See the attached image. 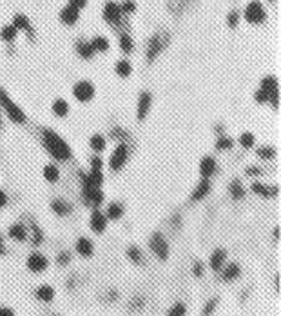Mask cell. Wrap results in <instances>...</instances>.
<instances>
[{
    "label": "cell",
    "instance_id": "obj_1",
    "mask_svg": "<svg viewBox=\"0 0 281 316\" xmlns=\"http://www.w3.org/2000/svg\"><path fill=\"white\" fill-rule=\"evenodd\" d=\"M42 144L48 149L49 155L56 160H67L71 157V148L67 146L64 138L58 133H55L53 129H42Z\"/></svg>",
    "mask_w": 281,
    "mask_h": 316
},
{
    "label": "cell",
    "instance_id": "obj_54",
    "mask_svg": "<svg viewBox=\"0 0 281 316\" xmlns=\"http://www.w3.org/2000/svg\"><path fill=\"white\" fill-rule=\"evenodd\" d=\"M5 202H7V196H5L4 191H0V207H4Z\"/></svg>",
    "mask_w": 281,
    "mask_h": 316
},
{
    "label": "cell",
    "instance_id": "obj_9",
    "mask_svg": "<svg viewBox=\"0 0 281 316\" xmlns=\"http://www.w3.org/2000/svg\"><path fill=\"white\" fill-rule=\"evenodd\" d=\"M48 265H49L48 258L42 253H31L27 256V267L31 269L33 273H42V271L48 269Z\"/></svg>",
    "mask_w": 281,
    "mask_h": 316
},
{
    "label": "cell",
    "instance_id": "obj_57",
    "mask_svg": "<svg viewBox=\"0 0 281 316\" xmlns=\"http://www.w3.org/2000/svg\"><path fill=\"white\" fill-rule=\"evenodd\" d=\"M276 289H278V293H280V274L276 276Z\"/></svg>",
    "mask_w": 281,
    "mask_h": 316
},
{
    "label": "cell",
    "instance_id": "obj_39",
    "mask_svg": "<svg viewBox=\"0 0 281 316\" xmlns=\"http://www.w3.org/2000/svg\"><path fill=\"white\" fill-rule=\"evenodd\" d=\"M185 313H187V309L183 304H174V306L169 309L167 316H185Z\"/></svg>",
    "mask_w": 281,
    "mask_h": 316
},
{
    "label": "cell",
    "instance_id": "obj_37",
    "mask_svg": "<svg viewBox=\"0 0 281 316\" xmlns=\"http://www.w3.org/2000/svg\"><path fill=\"white\" fill-rule=\"evenodd\" d=\"M230 195H232L234 198H243L245 196V189L241 187L239 180H234L232 184H230Z\"/></svg>",
    "mask_w": 281,
    "mask_h": 316
},
{
    "label": "cell",
    "instance_id": "obj_58",
    "mask_svg": "<svg viewBox=\"0 0 281 316\" xmlns=\"http://www.w3.org/2000/svg\"><path fill=\"white\" fill-rule=\"evenodd\" d=\"M2 126H4V124H2V113H0V129H2Z\"/></svg>",
    "mask_w": 281,
    "mask_h": 316
},
{
    "label": "cell",
    "instance_id": "obj_33",
    "mask_svg": "<svg viewBox=\"0 0 281 316\" xmlns=\"http://www.w3.org/2000/svg\"><path fill=\"white\" fill-rule=\"evenodd\" d=\"M53 113L56 116H65L67 113H69V105H67V102L62 100V98H58V100L53 102Z\"/></svg>",
    "mask_w": 281,
    "mask_h": 316
},
{
    "label": "cell",
    "instance_id": "obj_56",
    "mask_svg": "<svg viewBox=\"0 0 281 316\" xmlns=\"http://www.w3.org/2000/svg\"><path fill=\"white\" fill-rule=\"evenodd\" d=\"M274 237H276L278 240H280V227H276V229H274Z\"/></svg>",
    "mask_w": 281,
    "mask_h": 316
},
{
    "label": "cell",
    "instance_id": "obj_4",
    "mask_svg": "<svg viewBox=\"0 0 281 316\" xmlns=\"http://www.w3.org/2000/svg\"><path fill=\"white\" fill-rule=\"evenodd\" d=\"M0 105H2V109L7 113V116L13 122H16V124H24L26 122V113L11 100L9 96H7V93H5V89H2V87H0Z\"/></svg>",
    "mask_w": 281,
    "mask_h": 316
},
{
    "label": "cell",
    "instance_id": "obj_38",
    "mask_svg": "<svg viewBox=\"0 0 281 316\" xmlns=\"http://www.w3.org/2000/svg\"><path fill=\"white\" fill-rule=\"evenodd\" d=\"M127 256L133 260L134 263H142V251H140L136 245H131V247L127 249Z\"/></svg>",
    "mask_w": 281,
    "mask_h": 316
},
{
    "label": "cell",
    "instance_id": "obj_18",
    "mask_svg": "<svg viewBox=\"0 0 281 316\" xmlns=\"http://www.w3.org/2000/svg\"><path fill=\"white\" fill-rule=\"evenodd\" d=\"M95 247H93V242H91L89 238H78L76 240V253L80 256H84V258H89L91 254H93Z\"/></svg>",
    "mask_w": 281,
    "mask_h": 316
},
{
    "label": "cell",
    "instance_id": "obj_40",
    "mask_svg": "<svg viewBox=\"0 0 281 316\" xmlns=\"http://www.w3.org/2000/svg\"><path fill=\"white\" fill-rule=\"evenodd\" d=\"M239 142H241V146L247 149L252 148V146H254V135H252V133H243V135L239 137Z\"/></svg>",
    "mask_w": 281,
    "mask_h": 316
},
{
    "label": "cell",
    "instance_id": "obj_52",
    "mask_svg": "<svg viewBox=\"0 0 281 316\" xmlns=\"http://www.w3.org/2000/svg\"><path fill=\"white\" fill-rule=\"evenodd\" d=\"M245 173H247V176H256V174H260L261 171L258 167H247V171H245Z\"/></svg>",
    "mask_w": 281,
    "mask_h": 316
},
{
    "label": "cell",
    "instance_id": "obj_11",
    "mask_svg": "<svg viewBox=\"0 0 281 316\" xmlns=\"http://www.w3.org/2000/svg\"><path fill=\"white\" fill-rule=\"evenodd\" d=\"M89 226L95 233H104L107 227V216L98 209L93 211V215H91L89 218Z\"/></svg>",
    "mask_w": 281,
    "mask_h": 316
},
{
    "label": "cell",
    "instance_id": "obj_2",
    "mask_svg": "<svg viewBox=\"0 0 281 316\" xmlns=\"http://www.w3.org/2000/svg\"><path fill=\"white\" fill-rule=\"evenodd\" d=\"M102 15H104V20L112 27V29H116V31H129V22H127V16L123 15L122 9H120V4L114 2V0H107L106 5H104V11H102Z\"/></svg>",
    "mask_w": 281,
    "mask_h": 316
},
{
    "label": "cell",
    "instance_id": "obj_21",
    "mask_svg": "<svg viewBox=\"0 0 281 316\" xmlns=\"http://www.w3.org/2000/svg\"><path fill=\"white\" fill-rule=\"evenodd\" d=\"M214 171H216V160L212 157H205L200 162V173H202L203 178H209L211 174H214Z\"/></svg>",
    "mask_w": 281,
    "mask_h": 316
},
{
    "label": "cell",
    "instance_id": "obj_19",
    "mask_svg": "<svg viewBox=\"0 0 281 316\" xmlns=\"http://www.w3.org/2000/svg\"><path fill=\"white\" fill-rule=\"evenodd\" d=\"M149 109H151V93L143 91L138 100V120H143L147 116Z\"/></svg>",
    "mask_w": 281,
    "mask_h": 316
},
{
    "label": "cell",
    "instance_id": "obj_59",
    "mask_svg": "<svg viewBox=\"0 0 281 316\" xmlns=\"http://www.w3.org/2000/svg\"><path fill=\"white\" fill-rule=\"evenodd\" d=\"M269 2H274V0H269Z\"/></svg>",
    "mask_w": 281,
    "mask_h": 316
},
{
    "label": "cell",
    "instance_id": "obj_8",
    "mask_svg": "<svg viewBox=\"0 0 281 316\" xmlns=\"http://www.w3.org/2000/svg\"><path fill=\"white\" fill-rule=\"evenodd\" d=\"M129 157V149L125 144H118V148L114 149V153L111 155V160H109V165H111L112 171H118V169L123 167V163L127 162Z\"/></svg>",
    "mask_w": 281,
    "mask_h": 316
},
{
    "label": "cell",
    "instance_id": "obj_20",
    "mask_svg": "<svg viewBox=\"0 0 281 316\" xmlns=\"http://www.w3.org/2000/svg\"><path fill=\"white\" fill-rule=\"evenodd\" d=\"M211 193V184H209V180H202L200 184H198V187L194 191H192V195H191V200L192 202H198V200H202V198H205V196Z\"/></svg>",
    "mask_w": 281,
    "mask_h": 316
},
{
    "label": "cell",
    "instance_id": "obj_17",
    "mask_svg": "<svg viewBox=\"0 0 281 316\" xmlns=\"http://www.w3.org/2000/svg\"><path fill=\"white\" fill-rule=\"evenodd\" d=\"M252 191L256 195L263 196V198H272V196L280 195V187H267L265 184H260V182L252 184Z\"/></svg>",
    "mask_w": 281,
    "mask_h": 316
},
{
    "label": "cell",
    "instance_id": "obj_7",
    "mask_svg": "<svg viewBox=\"0 0 281 316\" xmlns=\"http://www.w3.org/2000/svg\"><path fill=\"white\" fill-rule=\"evenodd\" d=\"M73 95L74 98L80 102L91 100V98L95 96V85L91 84V82H87V80H82V82H78V84L73 87Z\"/></svg>",
    "mask_w": 281,
    "mask_h": 316
},
{
    "label": "cell",
    "instance_id": "obj_42",
    "mask_svg": "<svg viewBox=\"0 0 281 316\" xmlns=\"http://www.w3.org/2000/svg\"><path fill=\"white\" fill-rule=\"evenodd\" d=\"M232 146H234V140H230V138H227V137H222L216 142V149H220V151H223V149H230Z\"/></svg>",
    "mask_w": 281,
    "mask_h": 316
},
{
    "label": "cell",
    "instance_id": "obj_31",
    "mask_svg": "<svg viewBox=\"0 0 281 316\" xmlns=\"http://www.w3.org/2000/svg\"><path fill=\"white\" fill-rule=\"evenodd\" d=\"M114 71L118 73V77H129V75L133 73V66L127 62V60H118L116 66H114Z\"/></svg>",
    "mask_w": 281,
    "mask_h": 316
},
{
    "label": "cell",
    "instance_id": "obj_34",
    "mask_svg": "<svg viewBox=\"0 0 281 316\" xmlns=\"http://www.w3.org/2000/svg\"><path fill=\"white\" fill-rule=\"evenodd\" d=\"M89 146L93 148V151L100 153V151L106 149V140H104V137H100V135H95V137H91Z\"/></svg>",
    "mask_w": 281,
    "mask_h": 316
},
{
    "label": "cell",
    "instance_id": "obj_48",
    "mask_svg": "<svg viewBox=\"0 0 281 316\" xmlns=\"http://www.w3.org/2000/svg\"><path fill=\"white\" fill-rule=\"evenodd\" d=\"M269 100H271V104L278 109V107H280V89L271 93V95H269Z\"/></svg>",
    "mask_w": 281,
    "mask_h": 316
},
{
    "label": "cell",
    "instance_id": "obj_32",
    "mask_svg": "<svg viewBox=\"0 0 281 316\" xmlns=\"http://www.w3.org/2000/svg\"><path fill=\"white\" fill-rule=\"evenodd\" d=\"M51 207H53V211L56 213V215H60V216H65V215H69L71 213V206L67 204V202H64V200H55L53 204H51Z\"/></svg>",
    "mask_w": 281,
    "mask_h": 316
},
{
    "label": "cell",
    "instance_id": "obj_28",
    "mask_svg": "<svg viewBox=\"0 0 281 316\" xmlns=\"http://www.w3.org/2000/svg\"><path fill=\"white\" fill-rule=\"evenodd\" d=\"M37 298L42 302H53L55 298V289L51 285H40L37 289Z\"/></svg>",
    "mask_w": 281,
    "mask_h": 316
},
{
    "label": "cell",
    "instance_id": "obj_15",
    "mask_svg": "<svg viewBox=\"0 0 281 316\" xmlns=\"http://www.w3.org/2000/svg\"><path fill=\"white\" fill-rule=\"evenodd\" d=\"M29 220V229H27V237H31V243L33 245H38V243H42L44 240V233L42 229L37 226V222L33 220V218H27Z\"/></svg>",
    "mask_w": 281,
    "mask_h": 316
},
{
    "label": "cell",
    "instance_id": "obj_10",
    "mask_svg": "<svg viewBox=\"0 0 281 316\" xmlns=\"http://www.w3.org/2000/svg\"><path fill=\"white\" fill-rule=\"evenodd\" d=\"M84 200L87 206L98 207L104 202V193L100 191V187H91V189H84Z\"/></svg>",
    "mask_w": 281,
    "mask_h": 316
},
{
    "label": "cell",
    "instance_id": "obj_51",
    "mask_svg": "<svg viewBox=\"0 0 281 316\" xmlns=\"http://www.w3.org/2000/svg\"><path fill=\"white\" fill-rule=\"evenodd\" d=\"M0 316H15V311L9 307H0Z\"/></svg>",
    "mask_w": 281,
    "mask_h": 316
},
{
    "label": "cell",
    "instance_id": "obj_35",
    "mask_svg": "<svg viewBox=\"0 0 281 316\" xmlns=\"http://www.w3.org/2000/svg\"><path fill=\"white\" fill-rule=\"evenodd\" d=\"M44 176H46V180H49V182H56V180L60 178V171L55 165H46L44 167Z\"/></svg>",
    "mask_w": 281,
    "mask_h": 316
},
{
    "label": "cell",
    "instance_id": "obj_53",
    "mask_svg": "<svg viewBox=\"0 0 281 316\" xmlns=\"http://www.w3.org/2000/svg\"><path fill=\"white\" fill-rule=\"evenodd\" d=\"M194 274H196V276H202L203 274V265L200 262L194 263Z\"/></svg>",
    "mask_w": 281,
    "mask_h": 316
},
{
    "label": "cell",
    "instance_id": "obj_27",
    "mask_svg": "<svg viewBox=\"0 0 281 316\" xmlns=\"http://www.w3.org/2000/svg\"><path fill=\"white\" fill-rule=\"evenodd\" d=\"M16 33H18V29H16L13 24H7V26H4L2 29H0V38L4 40V42H15L16 38Z\"/></svg>",
    "mask_w": 281,
    "mask_h": 316
},
{
    "label": "cell",
    "instance_id": "obj_45",
    "mask_svg": "<svg viewBox=\"0 0 281 316\" xmlns=\"http://www.w3.org/2000/svg\"><path fill=\"white\" fill-rule=\"evenodd\" d=\"M111 137L116 138V140H129V135L123 131L122 127H114V129L111 131Z\"/></svg>",
    "mask_w": 281,
    "mask_h": 316
},
{
    "label": "cell",
    "instance_id": "obj_50",
    "mask_svg": "<svg viewBox=\"0 0 281 316\" xmlns=\"http://www.w3.org/2000/svg\"><path fill=\"white\" fill-rule=\"evenodd\" d=\"M102 169V160L98 157L91 158V171H100Z\"/></svg>",
    "mask_w": 281,
    "mask_h": 316
},
{
    "label": "cell",
    "instance_id": "obj_36",
    "mask_svg": "<svg viewBox=\"0 0 281 316\" xmlns=\"http://www.w3.org/2000/svg\"><path fill=\"white\" fill-rule=\"evenodd\" d=\"M120 9H122V13L125 16L131 15V13L136 11V2L134 0H123V2H120Z\"/></svg>",
    "mask_w": 281,
    "mask_h": 316
},
{
    "label": "cell",
    "instance_id": "obj_46",
    "mask_svg": "<svg viewBox=\"0 0 281 316\" xmlns=\"http://www.w3.org/2000/svg\"><path fill=\"white\" fill-rule=\"evenodd\" d=\"M69 262H71V254L69 253H65V251L58 253V256H56V263H58V265H67Z\"/></svg>",
    "mask_w": 281,
    "mask_h": 316
},
{
    "label": "cell",
    "instance_id": "obj_22",
    "mask_svg": "<svg viewBox=\"0 0 281 316\" xmlns=\"http://www.w3.org/2000/svg\"><path fill=\"white\" fill-rule=\"evenodd\" d=\"M76 53L82 58H85V60H91V58L95 57V49H93L89 40H78L76 42Z\"/></svg>",
    "mask_w": 281,
    "mask_h": 316
},
{
    "label": "cell",
    "instance_id": "obj_47",
    "mask_svg": "<svg viewBox=\"0 0 281 316\" xmlns=\"http://www.w3.org/2000/svg\"><path fill=\"white\" fill-rule=\"evenodd\" d=\"M67 5H71V7H74V9H84L85 5H87V0H69V4Z\"/></svg>",
    "mask_w": 281,
    "mask_h": 316
},
{
    "label": "cell",
    "instance_id": "obj_3",
    "mask_svg": "<svg viewBox=\"0 0 281 316\" xmlns=\"http://www.w3.org/2000/svg\"><path fill=\"white\" fill-rule=\"evenodd\" d=\"M169 44H170V33L167 29H158L147 42V49H145L147 62H154L165 49L169 48Z\"/></svg>",
    "mask_w": 281,
    "mask_h": 316
},
{
    "label": "cell",
    "instance_id": "obj_49",
    "mask_svg": "<svg viewBox=\"0 0 281 316\" xmlns=\"http://www.w3.org/2000/svg\"><path fill=\"white\" fill-rule=\"evenodd\" d=\"M254 98H256V102H269V95H267L265 91L263 89H260V91H256V95H254Z\"/></svg>",
    "mask_w": 281,
    "mask_h": 316
},
{
    "label": "cell",
    "instance_id": "obj_16",
    "mask_svg": "<svg viewBox=\"0 0 281 316\" xmlns=\"http://www.w3.org/2000/svg\"><path fill=\"white\" fill-rule=\"evenodd\" d=\"M118 46H120V49H122L125 55L134 51V40L133 37L129 35V31H122L118 35Z\"/></svg>",
    "mask_w": 281,
    "mask_h": 316
},
{
    "label": "cell",
    "instance_id": "obj_30",
    "mask_svg": "<svg viewBox=\"0 0 281 316\" xmlns=\"http://www.w3.org/2000/svg\"><path fill=\"white\" fill-rule=\"evenodd\" d=\"M91 46L95 49V53H106L109 51V40L106 37H95L91 40Z\"/></svg>",
    "mask_w": 281,
    "mask_h": 316
},
{
    "label": "cell",
    "instance_id": "obj_25",
    "mask_svg": "<svg viewBox=\"0 0 281 316\" xmlns=\"http://www.w3.org/2000/svg\"><path fill=\"white\" fill-rule=\"evenodd\" d=\"M241 274V269H239L238 263H228L227 267H225V271L222 273V278L225 280V282H232V280H236Z\"/></svg>",
    "mask_w": 281,
    "mask_h": 316
},
{
    "label": "cell",
    "instance_id": "obj_5",
    "mask_svg": "<svg viewBox=\"0 0 281 316\" xmlns=\"http://www.w3.org/2000/svg\"><path fill=\"white\" fill-rule=\"evenodd\" d=\"M243 16L249 24H263L267 20V11L260 0H250L245 7Z\"/></svg>",
    "mask_w": 281,
    "mask_h": 316
},
{
    "label": "cell",
    "instance_id": "obj_55",
    "mask_svg": "<svg viewBox=\"0 0 281 316\" xmlns=\"http://www.w3.org/2000/svg\"><path fill=\"white\" fill-rule=\"evenodd\" d=\"M5 253V245H4V240H2V237H0V254Z\"/></svg>",
    "mask_w": 281,
    "mask_h": 316
},
{
    "label": "cell",
    "instance_id": "obj_26",
    "mask_svg": "<svg viewBox=\"0 0 281 316\" xmlns=\"http://www.w3.org/2000/svg\"><path fill=\"white\" fill-rule=\"evenodd\" d=\"M261 89L265 91L267 95H271V93L280 89V82H278L276 77H265L261 80Z\"/></svg>",
    "mask_w": 281,
    "mask_h": 316
},
{
    "label": "cell",
    "instance_id": "obj_6",
    "mask_svg": "<svg viewBox=\"0 0 281 316\" xmlns=\"http://www.w3.org/2000/svg\"><path fill=\"white\" fill-rule=\"evenodd\" d=\"M149 247L153 251L160 260H167L169 258V245L165 242V238L162 233H154L151 240H149Z\"/></svg>",
    "mask_w": 281,
    "mask_h": 316
},
{
    "label": "cell",
    "instance_id": "obj_23",
    "mask_svg": "<svg viewBox=\"0 0 281 316\" xmlns=\"http://www.w3.org/2000/svg\"><path fill=\"white\" fill-rule=\"evenodd\" d=\"M9 237L13 238V240H18V242L27 240L26 226H24V224H13V226L9 227Z\"/></svg>",
    "mask_w": 281,
    "mask_h": 316
},
{
    "label": "cell",
    "instance_id": "obj_43",
    "mask_svg": "<svg viewBox=\"0 0 281 316\" xmlns=\"http://www.w3.org/2000/svg\"><path fill=\"white\" fill-rule=\"evenodd\" d=\"M276 155V151L272 148H269V146H265V148H260L258 149V157L260 158H265V160H269V158H272Z\"/></svg>",
    "mask_w": 281,
    "mask_h": 316
},
{
    "label": "cell",
    "instance_id": "obj_44",
    "mask_svg": "<svg viewBox=\"0 0 281 316\" xmlns=\"http://www.w3.org/2000/svg\"><path fill=\"white\" fill-rule=\"evenodd\" d=\"M238 22H239V13L236 9H232L230 13L227 15V24L228 27H236L238 26Z\"/></svg>",
    "mask_w": 281,
    "mask_h": 316
},
{
    "label": "cell",
    "instance_id": "obj_24",
    "mask_svg": "<svg viewBox=\"0 0 281 316\" xmlns=\"http://www.w3.org/2000/svg\"><path fill=\"white\" fill-rule=\"evenodd\" d=\"M225 258H227V253L223 251V249H216L211 256V267L214 271H222L223 263H225Z\"/></svg>",
    "mask_w": 281,
    "mask_h": 316
},
{
    "label": "cell",
    "instance_id": "obj_41",
    "mask_svg": "<svg viewBox=\"0 0 281 316\" xmlns=\"http://www.w3.org/2000/svg\"><path fill=\"white\" fill-rule=\"evenodd\" d=\"M218 304H220V298H212V300H209V302H207V306L203 307L202 316H211L212 313H214V309H216Z\"/></svg>",
    "mask_w": 281,
    "mask_h": 316
},
{
    "label": "cell",
    "instance_id": "obj_13",
    "mask_svg": "<svg viewBox=\"0 0 281 316\" xmlns=\"http://www.w3.org/2000/svg\"><path fill=\"white\" fill-rule=\"evenodd\" d=\"M80 18V11L71 7V5H65L64 9L60 11V22L65 24V26H74Z\"/></svg>",
    "mask_w": 281,
    "mask_h": 316
},
{
    "label": "cell",
    "instance_id": "obj_14",
    "mask_svg": "<svg viewBox=\"0 0 281 316\" xmlns=\"http://www.w3.org/2000/svg\"><path fill=\"white\" fill-rule=\"evenodd\" d=\"M82 182H84V189L100 187V185L104 184V174H102V171H91L89 174H84V176H82Z\"/></svg>",
    "mask_w": 281,
    "mask_h": 316
},
{
    "label": "cell",
    "instance_id": "obj_12",
    "mask_svg": "<svg viewBox=\"0 0 281 316\" xmlns=\"http://www.w3.org/2000/svg\"><path fill=\"white\" fill-rule=\"evenodd\" d=\"M13 26H15L16 29H24V31L27 33V37H29V38L35 37V29H33L31 22H29V18H27L26 15H22V13H16V15L13 16Z\"/></svg>",
    "mask_w": 281,
    "mask_h": 316
},
{
    "label": "cell",
    "instance_id": "obj_29",
    "mask_svg": "<svg viewBox=\"0 0 281 316\" xmlns=\"http://www.w3.org/2000/svg\"><path fill=\"white\" fill-rule=\"evenodd\" d=\"M122 215H123V206H122V204H118V202H112V204H109V207H107V211H106L107 218H111V220H118V218H122Z\"/></svg>",
    "mask_w": 281,
    "mask_h": 316
}]
</instances>
